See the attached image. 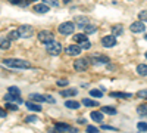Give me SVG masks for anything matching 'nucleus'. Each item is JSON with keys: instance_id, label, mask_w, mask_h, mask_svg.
<instances>
[{"instance_id": "obj_18", "label": "nucleus", "mask_w": 147, "mask_h": 133, "mask_svg": "<svg viewBox=\"0 0 147 133\" xmlns=\"http://www.w3.org/2000/svg\"><path fill=\"white\" fill-rule=\"evenodd\" d=\"M90 117L94 120V121H97V123H102V121H103V114L99 113V111H93V113L90 114Z\"/></svg>"}, {"instance_id": "obj_21", "label": "nucleus", "mask_w": 147, "mask_h": 133, "mask_svg": "<svg viewBox=\"0 0 147 133\" xmlns=\"http://www.w3.org/2000/svg\"><path fill=\"white\" fill-rule=\"evenodd\" d=\"M137 72H138L140 76L146 77V76H147V65H146V64H140V65H137Z\"/></svg>"}, {"instance_id": "obj_44", "label": "nucleus", "mask_w": 147, "mask_h": 133, "mask_svg": "<svg viewBox=\"0 0 147 133\" xmlns=\"http://www.w3.org/2000/svg\"><path fill=\"white\" fill-rule=\"evenodd\" d=\"M0 117H6V113L3 110H0Z\"/></svg>"}, {"instance_id": "obj_40", "label": "nucleus", "mask_w": 147, "mask_h": 133, "mask_svg": "<svg viewBox=\"0 0 147 133\" xmlns=\"http://www.w3.org/2000/svg\"><path fill=\"white\" fill-rule=\"evenodd\" d=\"M87 132H90V133H96V132H99V129L94 127V126H87Z\"/></svg>"}, {"instance_id": "obj_38", "label": "nucleus", "mask_w": 147, "mask_h": 133, "mask_svg": "<svg viewBox=\"0 0 147 133\" xmlns=\"http://www.w3.org/2000/svg\"><path fill=\"white\" fill-rule=\"evenodd\" d=\"M57 86H60V87H63V86H66L68 84V80H65V78H62V80H57Z\"/></svg>"}, {"instance_id": "obj_34", "label": "nucleus", "mask_w": 147, "mask_h": 133, "mask_svg": "<svg viewBox=\"0 0 147 133\" xmlns=\"http://www.w3.org/2000/svg\"><path fill=\"white\" fill-rule=\"evenodd\" d=\"M137 129H138L140 132H147V123H141V121H140V123L137 124Z\"/></svg>"}, {"instance_id": "obj_37", "label": "nucleus", "mask_w": 147, "mask_h": 133, "mask_svg": "<svg viewBox=\"0 0 147 133\" xmlns=\"http://www.w3.org/2000/svg\"><path fill=\"white\" fill-rule=\"evenodd\" d=\"M25 120H27V123H35V121H37V120H38V118H37L35 115H28V117H27Z\"/></svg>"}, {"instance_id": "obj_43", "label": "nucleus", "mask_w": 147, "mask_h": 133, "mask_svg": "<svg viewBox=\"0 0 147 133\" xmlns=\"http://www.w3.org/2000/svg\"><path fill=\"white\" fill-rule=\"evenodd\" d=\"M78 123H80V124H85V118H82V117L78 118Z\"/></svg>"}, {"instance_id": "obj_6", "label": "nucleus", "mask_w": 147, "mask_h": 133, "mask_svg": "<svg viewBox=\"0 0 147 133\" xmlns=\"http://www.w3.org/2000/svg\"><path fill=\"white\" fill-rule=\"evenodd\" d=\"M109 62V58L105 55H93L91 56V64L93 65H106Z\"/></svg>"}, {"instance_id": "obj_5", "label": "nucleus", "mask_w": 147, "mask_h": 133, "mask_svg": "<svg viewBox=\"0 0 147 133\" xmlns=\"http://www.w3.org/2000/svg\"><path fill=\"white\" fill-rule=\"evenodd\" d=\"M37 37H38V42L47 44L49 42L53 40V34H52L50 31H47V30H43V31H40L38 34H37Z\"/></svg>"}, {"instance_id": "obj_33", "label": "nucleus", "mask_w": 147, "mask_h": 133, "mask_svg": "<svg viewBox=\"0 0 147 133\" xmlns=\"http://www.w3.org/2000/svg\"><path fill=\"white\" fill-rule=\"evenodd\" d=\"M6 108L10 111H18V105L15 102H12V104H6Z\"/></svg>"}, {"instance_id": "obj_41", "label": "nucleus", "mask_w": 147, "mask_h": 133, "mask_svg": "<svg viewBox=\"0 0 147 133\" xmlns=\"http://www.w3.org/2000/svg\"><path fill=\"white\" fill-rule=\"evenodd\" d=\"M12 5H27V3H22L24 0H9Z\"/></svg>"}, {"instance_id": "obj_15", "label": "nucleus", "mask_w": 147, "mask_h": 133, "mask_svg": "<svg viewBox=\"0 0 147 133\" xmlns=\"http://www.w3.org/2000/svg\"><path fill=\"white\" fill-rule=\"evenodd\" d=\"M9 47H10V39H9V37H3V35H0V49L7 50Z\"/></svg>"}, {"instance_id": "obj_36", "label": "nucleus", "mask_w": 147, "mask_h": 133, "mask_svg": "<svg viewBox=\"0 0 147 133\" xmlns=\"http://www.w3.org/2000/svg\"><path fill=\"white\" fill-rule=\"evenodd\" d=\"M137 96H138V98H143V99H147V89L140 90V92L137 93Z\"/></svg>"}, {"instance_id": "obj_8", "label": "nucleus", "mask_w": 147, "mask_h": 133, "mask_svg": "<svg viewBox=\"0 0 147 133\" xmlns=\"http://www.w3.org/2000/svg\"><path fill=\"white\" fill-rule=\"evenodd\" d=\"M131 31L132 33H144L146 31V25H144V21H137V22H132L131 24Z\"/></svg>"}, {"instance_id": "obj_9", "label": "nucleus", "mask_w": 147, "mask_h": 133, "mask_svg": "<svg viewBox=\"0 0 147 133\" xmlns=\"http://www.w3.org/2000/svg\"><path fill=\"white\" fill-rule=\"evenodd\" d=\"M102 44L105 47H113L116 44V35H105V37L102 39Z\"/></svg>"}, {"instance_id": "obj_20", "label": "nucleus", "mask_w": 147, "mask_h": 133, "mask_svg": "<svg viewBox=\"0 0 147 133\" xmlns=\"http://www.w3.org/2000/svg\"><path fill=\"white\" fill-rule=\"evenodd\" d=\"M30 99H31V101H35V102H46V96L32 93V95H30Z\"/></svg>"}, {"instance_id": "obj_10", "label": "nucleus", "mask_w": 147, "mask_h": 133, "mask_svg": "<svg viewBox=\"0 0 147 133\" xmlns=\"http://www.w3.org/2000/svg\"><path fill=\"white\" fill-rule=\"evenodd\" d=\"M81 46H77V44H71V46H68L66 49H65V52L69 55V56H77V55H80L81 53Z\"/></svg>"}, {"instance_id": "obj_23", "label": "nucleus", "mask_w": 147, "mask_h": 133, "mask_svg": "<svg viewBox=\"0 0 147 133\" xmlns=\"http://www.w3.org/2000/svg\"><path fill=\"white\" fill-rule=\"evenodd\" d=\"M75 95H77V89H68V90L60 92V96H65V98H68V96H75Z\"/></svg>"}, {"instance_id": "obj_39", "label": "nucleus", "mask_w": 147, "mask_h": 133, "mask_svg": "<svg viewBox=\"0 0 147 133\" xmlns=\"http://www.w3.org/2000/svg\"><path fill=\"white\" fill-rule=\"evenodd\" d=\"M7 90H9V93H15V95H19V89H18V87H13V86H10V87H9Z\"/></svg>"}, {"instance_id": "obj_28", "label": "nucleus", "mask_w": 147, "mask_h": 133, "mask_svg": "<svg viewBox=\"0 0 147 133\" xmlns=\"http://www.w3.org/2000/svg\"><path fill=\"white\" fill-rule=\"evenodd\" d=\"M7 37H9L10 40H18V39L21 37V34H19V31H18V30H13V31H10V33H9Z\"/></svg>"}, {"instance_id": "obj_31", "label": "nucleus", "mask_w": 147, "mask_h": 133, "mask_svg": "<svg viewBox=\"0 0 147 133\" xmlns=\"http://www.w3.org/2000/svg\"><path fill=\"white\" fill-rule=\"evenodd\" d=\"M137 113H138L140 115H147V105H140V106L137 108Z\"/></svg>"}, {"instance_id": "obj_47", "label": "nucleus", "mask_w": 147, "mask_h": 133, "mask_svg": "<svg viewBox=\"0 0 147 133\" xmlns=\"http://www.w3.org/2000/svg\"><path fill=\"white\" fill-rule=\"evenodd\" d=\"M146 58H147V52H146Z\"/></svg>"}, {"instance_id": "obj_48", "label": "nucleus", "mask_w": 147, "mask_h": 133, "mask_svg": "<svg viewBox=\"0 0 147 133\" xmlns=\"http://www.w3.org/2000/svg\"><path fill=\"white\" fill-rule=\"evenodd\" d=\"M146 40H147V35H146Z\"/></svg>"}, {"instance_id": "obj_4", "label": "nucleus", "mask_w": 147, "mask_h": 133, "mask_svg": "<svg viewBox=\"0 0 147 133\" xmlns=\"http://www.w3.org/2000/svg\"><path fill=\"white\" fill-rule=\"evenodd\" d=\"M74 68H75V71H85L88 68V59H85V58H80L77 59V61H74Z\"/></svg>"}, {"instance_id": "obj_12", "label": "nucleus", "mask_w": 147, "mask_h": 133, "mask_svg": "<svg viewBox=\"0 0 147 133\" xmlns=\"http://www.w3.org/2000/svg\"><path fill=\"white\" fill-rule=\"evenodd\" d=\"M5 101H7V102H15V104H22L24 101L19 98V95H15V93H7L6 96H5Z\"/></svg>"}, {"instance_id": "obj_19", "label": "nucleus", "mask_w": 147, "mask_h": 133, "mask_svg": "<svg viewBox=\"0 0 147 133\" xmlns=\"http://www.w3.org/2000/svg\"><path fill=\"white\" fill-rule=\"evenodd\" d=\"M65 106L69 108V110H78V108H80V102H77V101H66Z\"/></svg>"}, {"instance_id": "obj_29", "label": "nucleus", "mask_w": 147, "mask_h": 133, "mask_svg": "<svg viewBox=\"0 0 147 133\" xmlns=\"http://www.w3.org/2000/svg\"><path fill=\"white\" fill-rule=\"evenodd\" d=\"M90 96H93V98H102V96H103V93H102V90L91 89V90H90Z\"/></svg>"}, {"instance_id": "obj_1", "label": "nucleus", "mask_w": 147, "mask_h": 133, "mask_svg": "<svg viewBox=\"0 0 147 133\" xmlns=\"http://www.w3.org/2000/svg\"><path fill=\"white\" fill-rule=\"evenodd\" d=\"M3 64L6 67L10 68H31V64L28 61L24 59H16V58H9V59H3Z\"/></svg>"}, {"instance_id": "obj_26", "label": "nucleus", "mask_w": 147, "mask_h": 133, "mask_svg": "<svg viewBox=\"0 0 147 133\" xmlns=\"http://www.w3.org/2000/svg\"><path fill=\"white\" fill-rule=\"evenodd\" d=\"M82 105H85V106H99V102L91 101V99H82Z\"/></svg>"}, {"instance_id": "obj_42", "label": "nucleus", "mask_w": 147, "mask_h": 133, "mask_svg": "<svg viewBox=\"0 0 147 133\" xmlns=\"http://www.w3.org/2000/svg\"><path fill=\"white\" fill-rule=\"evenodd\" d=\"M102 129H103V130H113V132H116V129H115V127H112V126H106V124H103V126H102Z\"/></svg>"}, {"instance_id": "obj_11", "label": "nucleus", "mask_w": 147, "mask_h": 133, "mask_svg": "<svg viewBox=\"0 0 147 133\" xmlns=\"http://www.w3.org/2000/svg\"><path fill=\"white\" fill-rule=\"evenodd\" d=\"M55 129L59 130V132H77L74 127H71L69 124H65V123H56L55 124Z\"/></svg>"}, {"instance_id": "obj_24", "label": "nucleus", "mask_w": 147, "mask_h": 133, "mask_svg": "<svg viewBox=\"0 0 147 133\" xmlns=\"http://www.w3.org/2000/svg\"><path fill=\"white\" fill-rule=\"evenodd\" d=\"M74 40H75L77 43H81V42H85V40H88V37H87V34H75L74 35Z\"/></svg>"}, {"instance_id": "obj_3", "label": "nucleus", "mask_w": 147, "mask_h": 133, "mask_svg": "<svg viewBox=\"0 0 147 133\" xmlns=\"http://www.w3.org/2000/svg\"><path fill=\"white\" fill-rule=\"evenodd\" d=\"M74 31H75V24L74 22H62L59 25V33L60 34L68 35V34H72Z\"/></svg>"}, {"instance_id": "obj_25", "label": "nucleus", "mask_w": 147, "mask_h": 133, "mask_svg": "<svg viewBox=\"0 0 147 133\" xmlns=\"http://www.w3.org/2000/svg\"><path fill=\"white\" fill-rule=\"evenodd\" d=\"M102 113L109 114V115H115V114H116V110H115L113 106H103V108H102Z\"/></svg>"}, {"instance_id": "obj_46", "label": "nucleus", "mask_w": 147, "mask_h": 133, "mask_svg": "<svg viewBox=\"0 0 147 133\" xmlns=\"http://www.w3.org/2000/svg\"><path fill=\"white\" fill-rule=\"evenodd\" d=\"M30 2H37V0H30Z\"/></svg>"}, {"instance_id": "obj_32", "label": "nucleus", "mask_w": 147, "mask_h": 133, "mask_svg": "<svg viewBox=\"0 0 147 133\" xmlns=\"http://www.w3.org/2000/svg\"><path fill=\"white\" fill-rule=\"evenodd\" d=\"M80 46H81L82 50H87V49H90V47H91V43H90L88 40H85V42H81Z\"/></svg>"}, {"instance_id": "obj_7", "label": "nucleus", "mask_w": 147, "mask_h": 133, "mask_svg": "<svg viewBox=\"0 0 147 133\" xmlns=\"http://www.w3.org/2000/svg\"><path fill=\"white\" fill-rule=\"evenodd\" d=\"M18 31H19V34H21V37H25V39L31 37V35L34 34V28H32L31 25H21V27L18 28Z\"/></svg>"}, {"instance_id": "obj_16", "label": "nucleus", "mask_w": 147, "mask_h": 133, "mask_svg": "<svg viewBox=\"0 0 147 133\" xmlns=\"http://www.w3.org/2000/svg\"><path fill=\"white\" fill-rule=\"evenodd\" d=\"M75 24H77L80 28H84L87 24H90V19L85 18V16H77V18H75Z\"/></svg>"}, {"instance_id": "obj_14", "label": "nucleus", "mask_w": 147, "mask_h": 133, "mask_svg": "<svg viewBox=\"0 0 147 133\" xmlns=\"http://www.w3.org/2000/svg\"><path fill=\"white\" fill-rule=\"evenodd\" d=\"M34 12H35V14H47V12H49V5H46V3L35 5L34 6Z\"/></svg>"}, {"instance_id": "obj_2", "label": "nucleus", "mask_w": 147, "mask_h": 133, "mask_svg": "<svg viewBox=\"0 0 147 133\" xmlns=\"http://www.w3.org/2000/svg\"><path fill=\"white\" fill-rule=\"evenodd\" d=\"M46 49H47V53H49V55L57 56L60 52H62V46H60V43L52 40V42H49V43L46 44Z\"/></svg>"}, {"instance_id": "obj_30", "label": "nucleus", "mask_w": 147, "mask_h": 133, "mask_svg": "<svg viewBox=\"0 0 147 133\" xmlns=\"http://www.w3.org/2000/svg\"><path fill=\"white\" fill-rule=\"evenodd\" d=\"M43 2L52 8H59V0H43Z\"/></svg>"}, {"instance_id": "obj_45", "label": "nucleus", "mask_w": 147, "mask_h": 133, "mask_svg": "<svg viewBox=\"0 0 147 133\" xmlns=\"http://www.w3.org/2000/svg\"><path fill=\"white\" fill-rule=\"evenodd\" d=\"M62 2H65V3H69V2H71V0H62Z\"/></svg>"}, {"instance_id": "obj_17", "label": "nucleus", "mask_w": 147, "mask_h": 133, "mask_svg": "<svg viewBox=\"0 0 147 133\" xmlns=\"http://www.w3.org/2000/svg\"><path fill=\"white\" fill-rule=\"evenodd\" d=\"M25 106L28 108V110H31V111H37V113H40L41 111V105H38V104H34V102H25Z\"/></svg>"}, {"instance_id": "obj_27", "label": "nucleus", "mask_w": 147, "mask_h": 133, "mask_svg": "<svg viewBox=\"0 0 147 133\" xmlns=\"http://www.w3.org/2000/svg\"><path fill=\"white\" fill-rule=\"evenodd\" d=\"M112 33H113V35H121L122 33H124V28H122V25H113Z\"/></svg>"}, {"instance_id": "obj_13", "label": "nucleus", "mask_w": 147, "mask_h": 133, "mask_svg": "<svg viewBox=\"0 0 147 133\" xmlns=\"http://www.w3.org/2000/svg\"><path fill=\"white\" fill-rule=\"evenodd\" d=\"M112 98H118V99H128L132 96V93H127V92H110Z\"/></svg>"}, {"instance_id": "obj_35", "label": "nucleus", "mask_w": 147, "mask_h": 133, "mask_svg": "<svg viewBox=\"0 0 147 133\" xmlns=\"http://www.w3.org/2000/svg\"><path fill=\"white\" fill-rule=\"evenodd\" d=\"M138 18L144 22H147V10H141L140 14H138Z\"/></svg>"}, {"instance_id": "obj_22", "label": "nucleus", "mask_w": 147, "mask_h": 133, "mask_svg": "<svg viewBox=\"0 0 147 133\" xmlns=\"http://www.w3.org/2000/svg\"><path fill=\"white\" fill-rule=\"evenodd\" d=\"M82 30H84V33H85V34H91V33L97 31V27H96V25H93V24H87V25H85Z\"/></svg>"}]
</instances>
